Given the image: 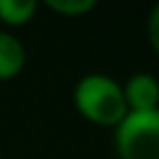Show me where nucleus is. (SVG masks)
I'll use <instances>...</instances> for the list:
<instances>
[{
  "label": "nucleus",
  "instance_id": "obj_3",
  "mask_svg": "<svg viewBox=\"0 0 159 159\" xmlns=\"http://www.w3.org/2000/svg\"><path fill=\"white\" fill-rule=\"evenodd\" d=\"M122 94L127 112H152L159 109V80L152 72H134L122 82Z\"/></svg>",
  "mask_w": 159,
  "mask_h": 159
},
{
  "label": "nucleus",
  "instance_id": "obj_7",
  "mask_svg": "<svg viewBox=\"0 0 159 159\" xmlns=\"http://www.w3.org/2000/svg\"><path fill=\"white\" fill-rule=\"evenodd\" d=\"M147 37H149L152 50L159 55V5H154V10L149 12V20H147Z\"/></svg>",
  "mask_w": 159,
  "mask_h": 159
},
{
  "label": "nucleus",
  "instance_id": "obj_1",
  "mask_svg": "<svg viewBox=\"0 0 159 159\" xmlns=\"http://www.w3.org/2000/svg\"><path fill=\"white\" fill-rule=\"evenodd\" d=\"M72 102H75V109L89 124L107 127V129H114L129 114L124 104L122 84L114 77L102 72H89L80 77L72 89Z\"/></svg>",
  "mask_w": 159,
  "mask_h": 159
},
{
  "label": "nucleus",
  "instance_id": "obj_5",
  "mask_svg": "<svg viewBox=\"0 0 159 159\" xmlns=\"http://www.w3.org/2000/svg\"><path fill=\"white\" fill-rule=\"evenodd\" d=\"M37 12L35 0H0V20L7 27H22L27 25Z\"/></svg>",
  "mask_w": 159,
  "mask_h": 159
},
{
  "label": "nucleus",
  "instance_id": "obj_4",
  "mask_svg": "<svg viewBox=\"0 0 159 159\" xmlns=\"http://www.w3.org/2000/svg\"><path fill=\"white\" fill-rule=\"evenodd\" d=\"M27 60L25 45L12 35L0 30V80H12L22 72Z\"/></svg>",
  "mask_w": 159,
  "mask_h": 159
},
{
  "label": "nucleus",
  "instance_id": "obj_2",
  "mask_svg": "<svg viewBox=\"0 0 159 159\" xmlns=\"http://www.w3.org/2000/svg\"><path fill=\"white\" fill-rule=\"evenodd\" d=\"M119 159H159V109L129 112L114 127Z\"/></svg>",
  "mask_w": 159,
  "mask_h": 159
},
{
  "label": "nucleus",
  "instance_id": "obj_6",
  "mask_svg": "<svg viewBox=\"0 0 159 159\" xmlns=\"http://www.w3.org/2000/svg\"><path fill=\"white\" fill-rule=\"evenodd\" d=\"M52 12L65 15V17H80L94 10V0H47L45 2Z\"/></svg>",
  "mask_w": 159,
  "mask_h": 159
}]
</instances>
